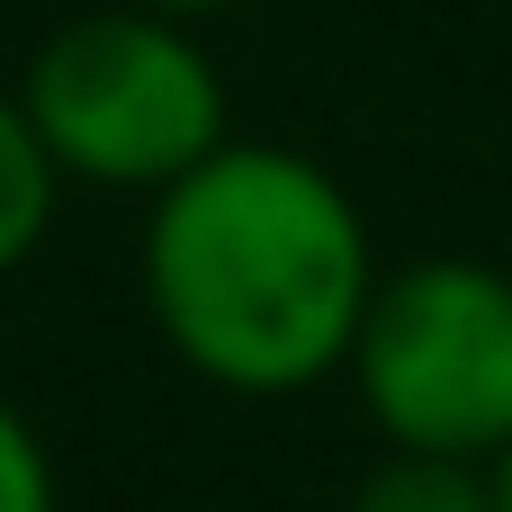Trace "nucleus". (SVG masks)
I'll return each mask as SVG.
<instances>
[{
  "mask_svg": "<svg viewBox=\"0 0 512 512\" xmlns=\"http://www.w3.org/2000/svg\"><path fill=\"white\" fill-rule=\"evenodd\" d=\"M135 279L162 351L198 387L279 405L342 378L387 261L333 162L279 135H225L144 198Z\"/></svg>",
  "mask_w": 512,
  "mask_h": 512,
  "instance_id": "f257e3e1",
  "label": "nucleus"
},
{
  "mask_svg": "<svg viewBox=\"0 0 512 512\" xmlns=\"http://www.w3.org/2000/svg\"><path fill=\"white\" fill-rule=\"evenodd\" d=\"M18 108L54 153L63 189H117V198L171 189L234 135L225 63L207 54L198 18L144 0L72 9L63 27H45L18 72Z\"/></svg>",
  "mask_w": 512,
  "mask_h": 512,
  "instance_id": "f03ea898",
  "label": "nucleus"
},
{
  "mask_svg": "<svg viewBox=\"0 0 512 512\" xmlns=\"http://www.w3.org/2000/svg\"><path fill=\"white\" fill-rule=\"evenodd\" d=\"M378 450L504 459L512 450V270L477 252L396 261L342 360Z\"/></svg>",
  "mask_w": 512,
  "mask_h": 512,
  "instance_id": "7ed1b4c3",
  "label": "nucleus"
},
{
  "mask_svg": "<svg viewBox=\"0 0 512 512\" xmlns=\"http://www.w3.org/2000/svg\"><path fill=\"white\" fill-rule=\"evenodd\" d=\"M54 207H63V171H54V153L36 144V126H27V108H18V81H0V279L45 252Z\"/></svg>",
  "mask_w": 512,
  "mask_h": 512,
  "instance_id": "20e7f679",
  "label": "nucleus"
},
{
  "mask_svg": "<svg viewBox=\"0 0 512 512\" xmlns=\"http://www.w3.org/2000/svg\"><path fill=\"white\" fill-rule=\"evenodd\" d=\"M342 512H504L495 504V468L486 459H432V450H378Z\"/></svg>",
  "mask_w": 512,
  "mask_h": 512,
  "instance_id": "39448f33",
  "label": "nucleus"
},
{
  "mask_svg": "<svg viewBox=\"0 0 512 512\" xmlns=\"http://www.w3.org/2000/svg\"><path fill=\"white\" fill-rule=\"evenodd\" d=\"M0 512H63V486H54V450L45 432L0 396Z\"/></svg>",
  "mask_w": 512,
  "mask_h": 512,
  "instance_id": "423d86ee",
  "label": "nucleus"
},
{
  "mask_svg": "<svg viewBox=\"0 0 512 512\" xmlns=\"http://www.w3.org/2000/svg\"><path fill=\"white\" fill-rule=\"evenodd\" d=\"M144 9H171V18H216V9H234V0H144Z\"/></svg>",
  "mask_w": 512,
  "mask_h": 512,
  "instance_id": "0eeeda50",
  "label": "nucleus"
},
{
  "mask_svg": "<svg viewBox=\"0 0 512 512\" xmlns=\"http://www.w3.org/2000/svg\"><path fill=\"white\" fill-rule=\"evenodd\" d=\"M495 504L512 512V450H504V459H495Z\"/></svg>",
  "mask_w": 512,
  "mask_h": 512,
  "instance_id": "6e6552de",
  "label": "nucleus"
}]
</instances>
